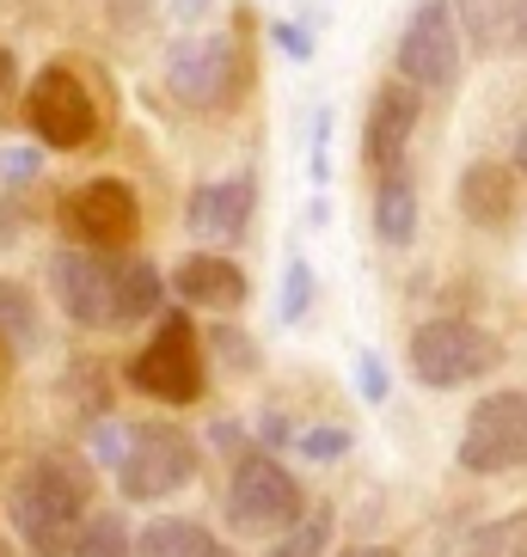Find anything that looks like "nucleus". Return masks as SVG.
Listing matches in <instances>:
<instances>
[{"mask_svg":"<svg viewBox=\"0 0 527 557\" xmlns=\"http://www.w3.org/2000/svg\"><path fill=\"white\" fill-rule=\"evenodd\" d=\"M74 557H135V527L105 508V515H86L81 533H74Z\"/></svg>","mask_w":527,"mask_h":557,"instance_id":"412c9836","label":"nucleus"},{"mask_svg":"<svg viewBox=\"0 0 527 557\" xmlns=\"http://www.w3.org/2000/svg\"><path fill=\"white\" fill-rule=\"evenodd\" d=\"M246 86V50L240 37L215 32V37H179L172 55H166V92L184 104V111H221V104L240 99Z\"/></svg>","mask_w":527,"mask_h":557,"instance_id":"20e7f679","label":"nucleus"},{"mask_svg":"<svg viewBox=\"0 0 527 557\" xmlns=\"http://www.w3.org/2000/svg\"><path fill=\"white\" fill-rule=\"evenodd\" d=\"M86 466H74L68 454H44L32 459L25 472L13 478L7 491V515H13V533L32 557H74V533L86 521Z\"/></svg>","mask_w":527,"mask_h":557,"instance_id":"f257e3e1","label":"nucleus"},{"mask_svg":"<svg viewBox=\"0 0 527 557\" xmlns=\"http://www.w3.org/2000/svg\"><path fill=\"white\" fill-rule=\"evenodd\" d=\"M301 515H307V496H301L295 472L277 454L246 447V454L233 459V478H228V527L233 533L277 545L289 527H301Z\"/></svg>","mask_w":527,"mask_h":557,"instance_id":"f03ea898","label":"nucleus"},{"mask_svg":"<svg viewBox=\"0 0 527 557\" xmlns=\"http://www.w3.org/2000/svg\"><path fill=\"white\" fill-rule=\"evenodd\" d=\"M166 307V276L148 258H123L117 263V300H111V325H135L148 312Z\"/></svg>","mask_w":527,"mask_h":557,"instance_id":"a211bd4d","label":"nucleus"},{"mask_svg":"<svg viewBox=\"0 0 527 557\" xmlns=\"http://www.w3.org/2000/svg\"><path fill=\"white\" fill-rule=\"evenodd\" d=\"M282 442H295V435H289V417H277V410H270V417L258 423V447H264V454H277Z\"/></svg>","mask_w":527,"mask_h":557,"instance_id":"7c9ffc66","label":"nucleus"},{"mask_svg":"<svg viewBox=\"0 0 527 557\" xmlns=\"http://www.w3.org/2000/svg\"><path fill=\"white\" fill-rule=\"evenodd\" d=\"M295 447H301L307 459H314V466H319V459H344V454H350V429H338V423L301 429V435H295Z\"/></svg>","mask_w":527,"mask_h":557,"instance_id":"a878e982","label":"nucleus"},{"mask_svg":"<svg viewBox=\"0 0 527 557\" xmlns=\"http://www.w3.org/2000/svg\"><path fill=\"white\" fill-rule=\"evenodd\" d=\"M454 202H461V214L473 221V227H510V221H515V178H510V165L473 160L461 172V184H454Z\"/></svg>","mask_w":527,"mask_h":557,"instance_id":"2eb2a0df","label":"nucleus"},{"mask_svg":"<svg viewBox=\"0 0 527 557\" xmlns=\"http://www.w3.org/2000/svg\"><path fill=\"white\" fill-rule=\"evenodd\" d=\"M209 435H215V447H240V423H215Z\"/></svg>","mask_w":527,"mask_h":557,"instance_id":"c9c22d12","label":"nucleus"},{"mask_svg":"<svg viewBox=\"0 0 527 557\" xmlns=\"http://www.w3.org/2000/svg\"><path fill=\"white\" fill-rule=\"evenodd\" d=\"M417 116H424V99H417L405 81H387L375 92V111H368V165H375L380 178L387 172H405V148H412L417 135Z\"/></svg>","mask_w":527,"mask_h":557,"instance_id":"ddd939ff","label":"nucleus"},{"mask_svg":"<svg viewBox=\"0 0 527 557\" xmlns=\"http://www.w3.org/2000/svg\"><path fill=\"white\" fill-rule=\"evenodd\" d=\"M454 459L478 478L497 472H522L527 466V393H485L466 410V429L454 442Z\"/></svg>","mask_w":527,"mask_h":557,"instance_id":"6e6552de","label":"nucleus"},{"mask_svg":"<svg viewBox=\"0 0 527 557\" xmlns=\"http://www.w3.org/2000/svg\"><path fill=\"white\" fill-rule=\"evenodd\" d=\"M93 454H99V466H123V454H130V423H99L93 429Z\"/></svg>","mask_w":527,"mask_h":557,"instance_id":"cd10ccee","label":"nucleus"},{"mask_svg":"<svg viewBox=\"0 0 527 557\" xmlns=\"http://www.w3.org/2000/svg\"><path fill=\"white\" fill-rule=\"evenodd\" d=\"M515 165L527 172V129H515Z\"/></svg>","mask_w":527,"mask_h":557,"instance_id":"58836bf2","label":"nucleus"},{"mask_svg":"<svg viewBox=\"0 0 527 557\" xmlns=\"http://www.w3.org/2000/svg\"><path fill=\"white\" fill-rule=\"evenodd\" d=\"M135 393L166 398V405H197L203 398V337L191 325V312H166L160 331L148 337V349H135V361L123 368Z\"/></svg>","mask_w":527,"mask_h":557,"instance_id":"423d86ee","label":"nucleus"},{"mask_svg":"<svg viewBox=\"0 0 527 557\" xmlns=\"http://www.w3.org/2000/svg\"><path fill=\"white\" fill-rule=\"evenodd\" d=\"M172 295H179L184 307L240 312L246 307V270L233 258H215V251H191V258L172 263Z\"/></svg>","mask_w":527,"mask_h":557,"instance_id":"4468645a","label":"nucleus"},{"mask_svg":"<svg viewBox=\"0 0 527 557\" xmlns=\"http://www.w3.org/2000/svg\"><path fill=\"white\" fill-rule=\"evenodd\" d=\"M117 263L111 251H86V246H62L50 258V288L62 300V312L74 325L105 331L111 325V300H117Z\"/></svg>","mask_w":527,"mask_h":557,"instance_id":"9b49d317","label":"nucleus"},{"mask_svg":"<svg viewBox=\"0 0 527 557\" xmlns=\"http://www.w3.org/2000/svg\"><path fill=\"white\" fill-rule=\"evenodd\" d=\"M105 7H111L117 25H142V18L154 13V0H105Z\"/></svg>","mask_w":527,"mask_h":557,"instance_id":"72a5a7b5","label":"nucleus"},{"mask_svg":"<svg viewBox=\"0 0 527 557\" xmlns=\"http://www.w3.org/2000/svg\"><path fill=\"white\" fill-rule=\"evenodd\" d=\"M307 300H314V263L307 258H289V270H282V325H301L307 319Z\"/></svg>","mask_w":527,"mask_h":557,"instance_id":"b1692460","label":"nucleus"},{"mask_svg":"<svg viewBox=\"0 0 527 557\" xmlns=\"http://www.w3.org/2000/svg\"><path fill=\"white\" fill-rule=\"evenodd\" d=\"M25 123H32V135L56 153L93 148V135H99V99L86 92V81L68 62H50L32 86H25Z\"/></svg>","mask_w":527,"mask_h":557,"instance_id":"0eeeda50","label":"nucleus"},{"mask_svg":"<svg viewBox=\"0 0 527 557\" xmlns=\"http://www.w3.org/2000/svg\"><path fill=\"white\" fill-rule=\"evenodd\" d=\"M172 13H179V18H197V13H209V0H172Z\"/></svg>","mask_w":527,"mask_h":557,"instance_id":"4c0bfd02","label":"nucleus"},{"mask_svg":"<svg viewBox=\"0 0 527 557\" xmlns=\"http://www.w3.org/2000/svg\"><path fill=\"white\" fill-rule=\"evenodd\" d=\"M375 233L380 246H412L417 239V184L412 172H387L375 184Z\"/></svg>","mask_w":527,"mask_h":557,"instance_id":"f3484780","label":"nucleus"},{"mask_svg":"<svg viewBox=\"0 0 527 557\" xmlns=\"http://www.w3.org/2000/svg\"><path fill=\"white\" fill-rule=\"evenodd\" d=\"M0 557H13V545H7V540H0Z\"/></svg>","mask_w":527,"mask_h":557,"instance_id":"ea45409f","label":"nucleus"},{"mask_svg":"<svg viewBox=\"0 0 527 557\" xmlns=\"http://www.w3.org/2000/svg\"><path fill=\"white\" fill-rule=\"evenodd\" d=\"M448 13H454V32H461L478 55L510 50V0H448Z\"/></svg>","mask_w":527,"mask_h":557,"instance_id":"6ab92c4d","label":"nucleus"},{"mask_svg":"<svg viewBox=\"0 0 527 557\" xmlns=\"http://www.w3.org/2000/svg\"><path fill=\"white\" fill-rule=\"evenodd\" d=\"M331 527H338V515H331V503H319L314 515H301V527H289V533H282L264 557H326Z\"/></svg>","mask_w":527,"mask_h":557,"instance_id":"4be33fe9","label":"nucleus"},{"mask_svg":"<svg viewBox=\"0 0 527 557\" xmlns=\"http://www.w3.org/2000/svg\"><path fill=\"white\" fill-rule=\"evenodd\" d=\"M135 557H233L228 545L215 540L203 521H184V515H160L135 533Z\"/></svg>","mask_w":527,"mask_h":557,"instance_id":"dca6fc26","label":"nucleus"},{"mask_svg":"<svg viewBox=\"0 0 527 557\" xmlns=\"http://www.w3.org/2000/svg\"><path fill=\"white\" fill-rule=\"evenodd\" d=\"M466 557H527V508H515L503 521H485L466 540Z\"/></svg>","mask_w":527,"mask_h":557,"instance_id":"5701e85b","label":"nucleus"},{"mask_svg":"<svg viewBox=\"0 0 527 557\" xmlns=\"http://www.w3.org/2000/svg\"><path fill=\"white\" fill-rule=\"evenodd\" d=\"M252 202H258V178H252V172L215 178V184H203L197 197H191L184 227H191V239H203V246H228V239H240V233H246Z\"/></svg>","mask_w":527,"mask_h":557,"instance_id":"f8f14e48","label":"nucleus"},{"mask_svg":"<svg viewBox=\"0 0 527 557\" xmlns=\"http://www.w3.org/2000/svg\"><path fill=\"white\" fill-rule=\"evenodd\" d=\"M209 349L228 361V368H240V374H252V368H258V344H252L240 325H215L209 331Z\"/></svg>","mask_w":527,"mask_h":557,"instance_id":"393cba45","label":"nucleus"},{"mask_svg":"<svg viewBox=\"0 0 527 557\" xmlns=\"http://www.w3.org/2000/svg\"><path fill=\"white\" fill-rule=\"evenodd\" d=\"M13 92H19V62H13V50H0V111H7Z\"/></svg>","mask_w":527,"mask_h":557,"instance_id":"f704fd0d","label":"nucleus"},{"mask_svg":"<svg viewBox=\"0 0 527 557\" xmlns=\"http://www.w3.org/2000/svg\"><path fill=\"white\" fill-rule=\"evenodd\" d=\"M326 135H331V111L314 116V184H326Z\"/></svg>","mask_w":527,"mask_h":557,"instance_id":"2f4dec72","label":"nucleus"},{"mask_svg":"<svg viewBox=\"0 0 527 557\" xmlns=\"http://www.w3.org/2000/svg\"><path fill=\"white\" fill-rule=\"evenodd\" d=\"M270 37H277V44H282L289 55H295V62H314V50H319L314 37L301 32V25H289V18H277V25H270Z\"/></svg>","mask_w":527,"mask_h":557,"instance_id":"c85d7f7f","label":"nucleus"},{"mask_svg":"<svg viewBox=\"0 0 527 557\" xmlns=\"http://www.w3.org/2000/svg\"><path fill=\"white\" fill-rule=\"evenodd\" d=\"M62 221L86 239V251H123L142 233V197L123 178H86L62 202Z\"/></svg>","mask_w":527,"mask_h":557,"instance_id":"9d476101","label":"nucleus"},{"mask_svg":"<svg viewBox=\"0 0 527 557\" xmlns=\"http://www.w3.org/2000/svg\"><path fill=\"white\" fill-rule=\"evenodd\" d=\"M497 361H503V344L473 319H429V325L412 331V374L436 393H454V386L497 374Z\"/></svg>","mask_w":527,"mask_h":557,"instance_id":"7ed1b4c3","label":"nucleus"},{"mask_svg":"<svg viewBox=\"0 0 527 557\" xmlns=\"http://www.w3.org/2000/svg\"><path fill=\"white\" fill-rule=\"evenodd\" d=\"M338 557H399L393 545H350V552H338Z\"/></svg>","mask_w":527,"mask_h":557,"instance_id":"e433bc0d","label":"nucleus"},{"mask_svg":"<svg viewBox=\"0 0 527 557\" xmlns=\"http://www.w3.org/2000/svg\"><path fill=\"white\" fill-rule=\"evenodd\" d=\"M399 81L412 92H442V86L461 81V32H454L448 0H424L405 18V32H399Z\"/></svg>","mask_w":527,"mask_h":557,"instance_id":"1a4fd4ad","label":"nucleus"},{"mask_svg":"<svg viewBox=\"0 0 527 557\" xmlns=\"http://www.w3.org/2000/svg\"><path fill=\"white\" fill-rule=\"evenodd\" d=\"M356 393H363L368 405H387V393H393V374H387L380 349H356Z\"/></svg>","mask_w":527,"mask_h":557,"instance_id":"bb28decb","label":"nucleus"},{"mask_svg":"<svg viewBox=\"0 0 527 557\" xmlns=\"http://www.w3.org/2000/svg\"><path fill=\"white\" fill-rule=\"evenodd\" d=\"M197 466H203L197 435L160 417V423L130 429V454H123V466H117V484H123L130 503H160V496L184 491V484L197 478Z\"/></svg>","mask_w":527,"mask_h":557,"instance_id":"39448f33","label":"nucleus"},{"mask_svg":"<svg viewBox=\"0 0 527 557\" xmlns=\"http://www.w3.org/2000/svg\"><path fill=\"white\" fill-rule=\"evenodd\" d=\"M44 325H37V300L25 282H0V349L7 356H32Z\"/></svg>","mask_w":527,"mask_h":557,"instance_id":"aec40b11","label":"nucleus"},{"mask_svg":"<svg viewBox=\"0 0 527 557\" xmlns=\"http://www.w3.org/2000/svg\"><path fill=\"white\" fill-rule=\"evenodd\" d=\"M510 55H527V0H510Z\"/></svg>","mask_w":527,"mask_h":557,"instance_id":"473e14b6","label":"nucleus"},{"mask_svg":"<svg viewBox=\"0 0 527 557\" xmlns=\"http://www.w3.org/2000/svg\"><path fill=\"white\" fill-rule=\"evenodd\" d=\"M32 172H37V153L32 148H7V153H0V178H7V184H25V178H32Z\"/></svg>","mask_w":527,"mask_h":557,"instance_id":"c756f323","label":"nucleus"}]
</instances>
